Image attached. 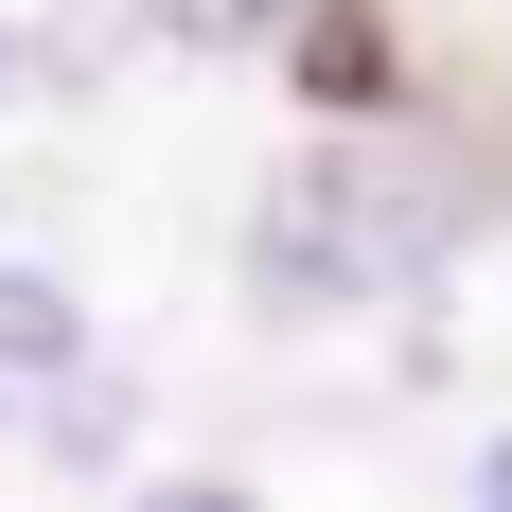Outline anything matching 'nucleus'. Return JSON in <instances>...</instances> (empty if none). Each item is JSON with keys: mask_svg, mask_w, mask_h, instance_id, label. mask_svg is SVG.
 <instances>
[{"mask_svg": "<svg viewBox=\"0 0 512 512\" xmlns=\"http://www.w3.org/2000/svg\"><path fill=\"white\" fill-rule=\"evenodd\" d=\"M424 248H442V195H371V177H301L283 230H265V265H283L301 301H371V283H407Z\"/></svg>", "mask_w": 512, "mask_h": 512, "instance_id": "nucleus-1", "label": "nucleus"}, {"mask_svg": "<svg viewBox=\"0 0 512 512\" xmlns=\"http://www.w3.org/2000/svg\"><path fill=\"white\" fill-rule=\"evenodd\" d=\"M71 389H89V318L0 265V424H71Z\"/></svg>", "mask_w": 512, "mask_h": 512, "instance_id": "nucleus-2", "label": "nucleus"}, {"mask_svg": "<svg viewBox=\"0 0 512 512\" xmlns=\"http://www.w3.org/2000/svg\"><path fill=\"white\" fill-rule=\"evenodd\" d=\"M265 18H283V0H159V36H212V53H230V36H265Z\"/></svg>", "mask_w": 512, "mask_h": 512, "instance_id": "nucleus-3", "label": "nucleus"}, {"mask_svg": "<svg viewBox=\"0 0 512 512\" xmlns=\"http://www.w3.org/2000/svg\"><path fill=\"white\" fill-rule=\"evenodd\" d=\"M477 495H495V512H512V442H495V460H477Z\"/></svg>", "mask_w": 512, "mask_h": 512, "instance_id": "nucleus-4", "label": "nucleus"}, {"mask_svg": "<svg viewBox=\"0 0 512 512\" xmlns=\"http://www.w3.org/2000/svg\"><path fill=\"white\" fill-rule=\"evenodd\" d=\"M0 89H18V36H0Z\"/></svg>", "mask_w": 512, "mask_h": 512, "instance_id": "nucleus-5", "label": "nucleus"}]
</instances>
